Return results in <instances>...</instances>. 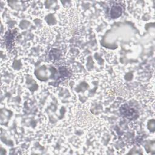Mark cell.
Here are the masks:
<instances>
[{
	"mask_svg": "<svg viewBox=\"0 0 155 155\" xmlns=\"http://www.w3.org/2000/svg\"><path fill=\"white\" fill-rule=\"evenodd\" d=\"M122 12V7L118 5H114L111 9V17L112 18H116L119 17Z\"/></svg>",
	"mask_w": 155,
	"mask_h": 155,
	"instance_id": "1",
	"label": "cell"
}]
</instances>
